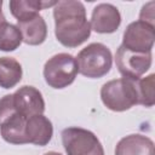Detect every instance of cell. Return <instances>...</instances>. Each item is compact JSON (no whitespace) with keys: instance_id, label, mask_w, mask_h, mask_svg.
<instances>
[{"instance_id":"1","label":"cell","mask_w":155,"mask_h":155,"mask_svg":"<svg viewBox=\"0 0 155 155\" xmlns=\"http://www.w3.org/2000/svg\"><path fill=\"white\" fill-rule=\"evenodd\" d=\"M54 35L63 46L74 48L84 44L91 35V25L86 8L81 1L62 0L53 6Z\"/></svg>"},{"instance_id":"2","label":"cell","mask_w":155,"mask_h":155,"mask_svg":"<svg viewBox=\"0 0 155 155\" xmlns=\"http://www.w3.org/2000/svg\"><path fill=\"white\" fill-rule=\"evenodd\" d=\"M103 104L113 111H125L138 104L137 80L126 78L105 82L101 88Z\"/></svg>"},{"instance_id":"3","label":"cell","mask_w":155,"mask_h":155,"mask_svg":"<svg viewBox=\"0 0 155 155\" xmlns=\"http://www.w3.org/2000/svg\"><path fill=\"white\" fill-rule=\"evenodd\" d=\"M78 70L90 79H99L107 75L113 65L111 51L101 42H92L82 48L76 56Z\"/></svg>"},{"instance_id":"4","label":"cell","mask_w":155,"mask_h":155,"mask_svg":"<svg viewBox=\"0 0 155 155\" xmlns=\"http://www.w3.org/2000/svg\"><path fill=\"white\" fill-rule=\"evenodd\" d=\"M78 73L75 57L64 52L52 56L44 65L45 81L50 87L56 90L65 88L71 85Z\"/></svg>"},{"instance_id":"5","label":"cell","mask_w":155,"mask_h":155,"mask_svg":"<svg viewBox=\"0 0 155 155\" xmlns=\"http://www.w3.org/2000/svg\"><path fill=\"white\" fill-rule=\"evenodd\" d=\"M67 155H104V149L97 136L81 127H68L61 133Z\"/></svg>"},{"instance_id":"6","label":"cell","mask_w":155,"mask_h":155,"mask_svg":"<svg viewBox=\"0 0 155 155\" xmlns=\"http://www.w3.org/2000/svg\"><path fill=\"white\" fill-rule=\"evenodd\" d=\"M151 52H133L120 45L115 53V63L119 73L131 80H139L151 67Z\"/></svg>"},{"instance_id":"7","label":"cell","mask_w":155,"mask_h":155,"mask_svg":"<svg viewBox=\"0 0 155 155\" xmlns=\"http://www.w3.org/2000/svg\"><path fill=\"white\" fill-rule=\"evenodd\" d=\"M155 41V25L144 21L130 23L122 35V46L133 52H151Z\"/></svg>"},{"instance_id":"8","label":"cell","mask_w":155,"mask_h":155,"mask_svg":"<svg viewBox=\"0 0 155 155\" xmlns=\"http://www.w3.org/2000/svg\"><path fill=\"white\" fill-rule=\"evenodd\" d=\"M11 96L13 108L19 115L29 117L33 115L44 114L45 101L41 92L36 87L24 85Z\"/></svg>"},{"instance_id":"9","label":"cell","mask_w":155,"mask_h":155,"mask_svg":"<svg viewBox=\"0 0 155 155\" xmlns=\"http://www.w3.org/2000/svg\"><path fill=\"white\" fill-rule=\"evenodd\" d=\"M121 24V15L116 6L111 4H98L92 10L91 30L99 34H111L117 30Z\"/></svg>"},{"instance_id":"10","label":"cell","mask_w":155,"mask_h":155,"mask_svg":"<svg viewBox=\"0 0 155 155\" xmlns=\"http://www.w3.org/2000/svg\"><path fill=\"white\" fill-rule=\"evenodd\" d=\"M25 136L30 144L39 147H45L50 143L53 136V126L51 120L44 114L33 115L27 119L25 124Z\"/></svg>"},{"instance_id":"11","label":"cell","mask_w":155,"mask_h":155,"mask_svg":"<svg viewBox=\"0 0 155 155\" xmlns=\"http://www.w3.org/2000/svg\"><path fill=\"white\" fill-rule=\"evenodd\" d=\"M115 155H155V145L147 136L128 134L117 142Z\"/></svg>"},{"instance_id":"12","label":"cell","mask_w":155,"mask_h":155,"mask_svg":"<svg viewBox=\"0 0 155 155\" xmlns=\"http://www.w3.org/2000/svg\"><path fill=\"white\" fill-rule=\"evenodd\" d=\"M23 42L30 46L41 45L47 38V24L42 16L36 15L29 19L17 22Z\"/></svg>"},{"instance_id":"13","label":"cell","mask_w":155,"mask_h":155,"mask_svg":"<svg viewBox=\"0 0 155 155\" xmlns=\"http://www.w3.org/2000/svg\"><path fill=\"white\" fill-rule=\"evenodd\" d=\"M57 1H44V0H11L8 4L11 15L17 22L29 19L44 8L54 6Z\"/></svg>"},{"instance_id":"14","label":"cell","mask_w":155,"mask_h":155,"mask_svg":"<svg viewBox=\"0 0 155 155\" xmlns=\"http://www.w3.org/2000/svg\"><path fill=\"white\" fill-rule=\"evenodd\" d=\"M21 63L13 57H0V87L12 88L22 80Z\"/></svg>"},{"instance_id":"15","label":"cell","mask_w":155,"mask_h":155,"mask_svg":"<svg viewBox=\"0 0 155 155\" xmlns=\"http://www.w3.org/2000/svg\"><path fill=\"white\" fill-rule=\"evenodd\" d=\"M22 41V34L17 25L8 22L0 24V51H15L21 46Z\"/></svg>"},{"instance_id":"16","label":"cell","mask_w":155,"mask_h":155,"mask_svg":"<svg viewBox=\"0 0 155 155\" xmlns=\"http://www.w3.org/2000/svg\"><path fill=\"white\" fill-rule=\"evenodd\" d=\"M154 74L137 80V92H138V104L144 107H153L155 103L154 97Z\"/></svg>"},{"instance_id":"17","label":"cell","mask_w":155,"mask_h":155,"mask_svg":"<svg viewBox=\"0 0 155 155\" xmlns=\"http://www.w3.org/2000/svg\"><path fill=\"white\" fill-rule=\"evenodd\" d=\"M139 21H144L154 25V1H150L142 7L139 13Z\"/></svg>"},{"instance_id":"18","label":"cell","mask_w":155,"mask_h":155,"mask_svg":"<svg viewBox=\"0 0 155 155\" xmlns=\"http://www.w3.org/2000/svg\"><path fill=\"white\" fill-rule=\"evenodd\" d=\"M1 7H2V1L0 0V24H2L4 22H6V18H5L4 13H2V10H1Z\"/></svg>"},{"instance_id":"19","label":"cell","mask_w":155,"mask_h":155,"mask_svg":"<svg viewBox=\"0 0 155 155\" xmlns=\"http://www.w3.org/2000/svg\"><path fill=\"white\" fill-rule=\"evenodd\" d=\"M44 155H62V154L61 153H57V151H48V153H46Z\"/></svg>"}]
</instances>
